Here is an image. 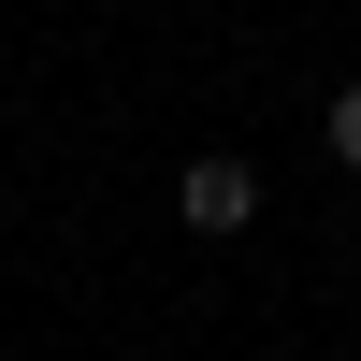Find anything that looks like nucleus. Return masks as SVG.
Instances as JSON below:
<instances>
[{"label": "nucleus", "instance_id": "1", "mask_svg": "<svg viewBox=\"0 0 361 361\" xmlns=\"http://www.w3.org/2000/svg\"><path fill=\"white\" fill-rule=\"evenodd\" d=\"M173 217H188V231H246L260 217V173L246 159H188V173H173Z\"/></svg>", "mask_w": 361, "mask_h": 361}, {"label": "nucleus", "instance_id": "2", "mask_svg": "<svg viewBox=\"0 0 361 361\" xmlns=\"http://www.w3.org/2000/svg\"><path fill=\"white\" fill-rule=\"evenodd\" d=\"M333 159L361 173V87H333Z\"/></svg>", "mask_w": 361, "mask_h": 361}]
</instances>
